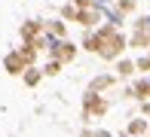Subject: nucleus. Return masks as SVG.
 Returning <instances> with one entry per match:
<instances>
[{
    "label": "nucleus",
    "instance_id": "nucleus-1",
    "mask_svg": "<svg viewBox=\"0 0 150 137\" xmlns=\"http://www.w3.org/2000/svg\"><path fill=\"white\" fill-rule=\"evenodd\" d=\"M86 49L89 52H98L101 58H107V61H113V58H120L122 49H126V40H122V34L117 31V27H98L95 34H89L86 37Z\"/></svg>",
    "mask_w": 150,
    "mask_h": 137
},
{
    "label": "nucleus",
    "instance_id": "nucleus-2",
    "mask_svg": "<svg viewBox=\"0 0 150 137\" xmlns=\"http://www.w3.org/2000/svg\"><path fill=\"white\" fill-rule=\"evenodd\" d=\"M49 55H52V61L64 64V61H71L74 55H77V46L67 43V40H55V43H52V49H49Z\"/></svg>",
    "mask_w": 150,
    "mask_h": 137
},
{
    "label": "nucleus",
    "instance_id": "nucleus-3",
    "mask_svg": "<svg viewBox=\"0 0 150 137\" xmlns=\"http://www.w3.org/2000/svg\"><path fill=\"white\" fill-rule=\"evenodd\" d=\"M132 94H135V98H141V101H147V98H150V76H144V79L135 82V85H132Z\"/></svg>",
    "mask_w": 150,
    "mask_h": 137
},
{
    "label": "nucleus",
    "instance_id": "nucleus-4",
    "mask_svg": "<svg viewBox=\"0 0 150 137\" xmlns=\"http://www.w3.org/2000/svg\"><path fill=\"white\" fill-rule=\"evenodd\" d=\"M147 119H135L132 122V125H129V134H147Z\"/></svg>",
    "mask_w": 150,
    "mask_h": 137
},
{
    "label": "nucleus",
    "instance_id": "nucleus-5",
    "mask_svg": "<svg viewBox=\"0 0 150 137\" xmlns=\"http://www.w3.org/2000/svg\"><path fill=\"white\" fill-rule=\"evenodd\" d=\"M25 70H28L25 73V82H28V85H37L40 82V70H34V67H25Z\"/></svg>",
    "mask_w": 150,
    "mask_h": 137
},
{
    "label": "nucleus",
    "instance_id": "nucleus-6",
    "mask_svg": "<svg viewBox=\"0 0 150 137\" xmlns=\"http://www.w3.org/2000/svg\"><path fill=\"white\" fill-rule=\"evenodd\" d=\"M132 61H120V76H129V73H132Z\"/></svg>",
    "mask_w": 150,
    "mask_h": 137
},
{
    "label": "nucleus",
    "instance_id": "nucleus-7",
    "mask_svg": "<svg viewBox=\"0 0 150 137\" xmlns=\"http://www.w3.org/2000/svg\"><path fill=\"white\" fill-rule=\"evenodd\" d=\"M135 67H138V70H150V52L144 55V58H138V64H135Z\"/></svg>",
    "mask_w": 150,
    "mask_h": 137
},
{
    "label": "nucleus",
    "instance_id": "nucleus-8",
    "mask_svg": "<svg viewBox=\"0 0 150 137\" xmlns=\"http://www.w3.org/2000/svg\"><path fill=\"white\" fill-rule=\"evenodd\" d=\"M58 67H61V64H58V61H49V64H46V67H43V73H49V76H52V73H58Z\"/></svg>",
    "mask_w": 150,
    "mask_h": 137
}]
</instances>
